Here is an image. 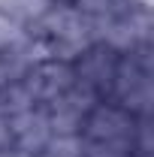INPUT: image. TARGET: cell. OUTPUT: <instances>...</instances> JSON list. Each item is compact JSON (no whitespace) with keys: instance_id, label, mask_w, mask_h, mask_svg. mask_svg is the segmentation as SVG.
Masks as SVG:
<instances>
[{"instance_id":"1","label":"cell","mask_w":154,"mask_h":157,"mask_svg":"<svg viewBox=\"0 0 154 157\" xmlns=\"http://www.w3.org/2000/svg\"><path fill=\"white\" fill-rule=\"evenodd\" d=\"M30 39L42 58L73 60L82 48L97 42V30L76 3H39L30 24Z\"/></svg>"},{"instance_id":"2","label":"cell","mask_w":154,"mask_h":157,"mask_svg":"<svg viewBox=\"0 0 154 157\" xmlns=\"http://www.w3.org/2000/svg\"><path fill=\"white\" fill-rule=\"evenodd\" d=\"M109 100L136 118L154 115V42L121 52Z\"/></svg>"},{"instance_id":"3","label":"cell","mask_w":154,"mask_h":157,"mask_svg":"<svg viewBox=\"0 0 154 157\" xmlns=\"http://www.w3.org/2000/svg\"><path fill=\"white\" fill-rule=\"evenodd\" d=\"M136 121L139 118L121 109L115 100H97L79 127V136L88 145H130L133 148Z\"/></svg>"},{"instance_id":"4","label":"cell","mask_w":154,"mask_h":157,"mask_svg":"<svg viewBox=\"0 0 154 157\" xmlns=\"http://www.w3.org/2000/svg\"><path fill=\"white\" fill-rule=\"evenodd\" d=\"M118 58H121V52L103 45V42H91L88 48H82L76 58L70 60L76 88H82L94 100H109L112 82H115V70H118Z\"/></svg>"},{"instance_id":"5","label":"cell","mask_w":154,"mask_h":157,"mask_svg":"<svg viewBox=\"0 0 154 157\" xmlns=\"http://www.w3.org/2000/svg\"><path fill=\"white\" fill-rule=\"evenodd\" d=\"M48 139H52V124H48L45 106H27L9 115V151H18L24 157H39Z\"/></svg>"},{"instance_id":"6","label":"cell","mask_w":154,"mask_h":157,"mask_svg":"<svg viewBox=\"0 0 154 157\" xmlns=\"http://www.w3.org/2000/svg\"><path fill=\"white\" fill-rule=\"evenodd\" d=\"M39 48L37 42H15L0 48V91L18 85L30 76V70L39 63Z\"/></svg>"},{"instance_id":"7","label":"cell","mask_w":154,"mask_h":157,"mask_svg":"<svg viewBox=\"0 0 154 157\" xmlns=\"http://www.w3.org/2000/svg\"><path fill=\"white\" fill-rule=\"evenodd\" d=\"M0 157H24V154H18V151H0Z\"/></svg>"},{"instance_id":"8","label":"cell","mask_w":154,"mask_h":157,"mask_svg":"<svg viewBox=\"0 0 154 157\" xmlns=\"http://www.w3.org/2000/svg\"><path fill=\"white\" fill-rule=\"evenodd\" d=\"M37 3H73V0H37Z\"/></svg>"}]
</instances>
